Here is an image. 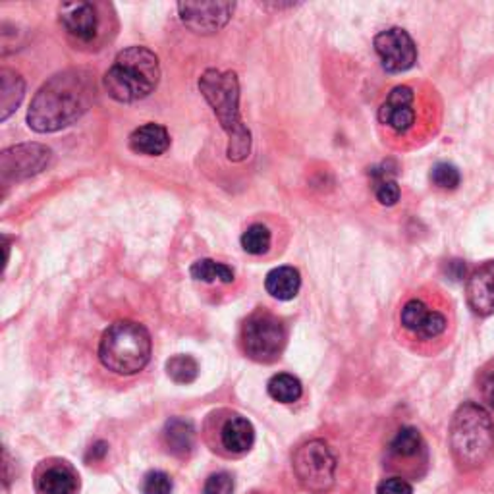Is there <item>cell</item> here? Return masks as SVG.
Wrapping results in <instances>:
<instances>
[{"label":"cell","mask_w":494,"mask_h":494,"mask_svg":"<svg viewBox=\"0 0 494 494\" xmlns=\"http://www.w3.org/2000/svg\"><path fill=\"white\" fill-rule=\"evenodd\" d=\"M93 95L95 84L89 72H60L35 93L28 110V126L37 134H53L68 128L89 110Z\"/></svg>","instance_id":"1"},{"label":"cell","mask_w":494,"mask_h":494,"mask_svg":"<svg viewBox=\"0 0 494 494\" xmlns=\"http://www.w3.org/2000/svg\"><path fill=\"white\" fill-rule=\"evenodd\" d=\"M199 91L209 102L220 128L228 136L226 157L232 163H242L251 154V132L240 116V82L236 72L205 70L199 77Z\"/></svg>","instance_id":"2"},{"label":"cell","mask_w":494,"mask_h":494,"mask_svg":"<svg viewBox=\"0 0 494 494\" xmlns=\"http://www.w3.org/2000/svg\"><path fill=\"white\" fill-rule=\"evenodd\" d=\"M159 82L161 64L147 47L124 49L105 74L107 93L119 102H136L149 97Z\"/></svg>","instance_id":"3"},{"label":"cell","mask_w":494,"mask_h":494,"mask_svg":"<svg viewBox=\"0 0 494 494\" xmlns=\"http://www.w3.org/2000/svg\"><path fill=\"white\" fill-rule=\"evenodd\" d=\"M450 448L463 470H477L490 458L494 423L483 406L465 401L456 410L450 423Z\"/></svg>","instance_id":"4"},{"label":"cell","mask_w":494,"mask_h":494,"mask_svg":"<svg viewBox=\"0 0 494 494\" xmlns=\"http://www.w3.org/2000/svg\"><path fill=\"white\" fill-rule=\"evenodd\" d=\"M151 352V334L136 321H116L102 334L99 344L102 367L124 376L146 369Z\"/></svg>","instance_id":"5"},{"label":"cell","mask_w":494,"mask_h":494,"mask_svg":"<svg viewBox=\"0 0 494 494\" xmlns=\"http://www.w3.org/2000/svg\"><path fill=\"white\" fill-rule=\"evenodd\" d=\"M294 472L300 483L315 494L327 492L334 485L336 458L327 442L309 440L294 454Z\"/></svg>","instance_id":"6"},{"label":"cell","mask_w":494,"mask_h":494,"mask_svg":"<svg viewBox=\"0 0 494 494\" xmlns=\"http://www.w3.org/2000/svg\"><path fill=\"white\" fill-rule=\"evenodd\" d=\"M242 346L245 356L253 361H275L286 346V329L282 321L270 313L251 315L243 324Z\"/></svg>","instance_id":"7"},{"label":"cell","mask_w":494,"mask_h":494,"mask_svg":"<svg viewBox=\"0 0 494 494\" xmlns=\"http://www.w3.org/2000/svg\"><path fill=\"white\" fill-rule=\"evenodd\" d=\"M375 50L381 58L383 68L390 74H400L413 68L418 62V47L411 35L401 28H390L375 37Z\"/></svg>","instance_id":"8"},{"label":"cell","mask_w":494,"mask_h":494,"mask_svg":"<svg viewBox=\"0 0 494 494\" xmlns=\"http://www.w3.org/2000/svg\"><path fill=\"white\" fill-rule=\"evenodd\" d=\"M50 149L39 143H25L3 151L0 154V174L4 181H20L43 172L50 163Z\"/></svg>","instance_id":"9"},{"label":"cell","mask_w":494,"mask_h":494,"mask_svg":"<svg viewBox=\"0 0 494 494\" xmlns=\"http://www.w3.org/2000/svg\"><path fill=\"white\" fill-rule=\"evenodd\" d=\"M234 8V3H180L178 14L181 23L190 28L195 33L209 35L216 33L225 28L230 22Z\"/></svg>","instance_id":"10"},{"label":"cell","mask_w":494,"mask_h":494,"mask_svg":"<svg viewBox=\"0 0 494 494\" xmlns=\"http://www.w3.org/2000/svg\"><path fill=\"white\" fill-rule=\"evenodd\" d=\"M379 122L396 136H406L418 122L415 110V93L408 85H398L390 91L386 101L379 109Z\"/></svg>","instance_id":"11"},{"label":"cell","mask_w":494,"mask_h":494,"mask_svg":"<svg viewBox=\"0 0 494 494\" xmlns=\"http://www.w3.org/2000/svg\"><path fill=\"white\" fill-rule=\"evenodd\" d=\"M400 321L404 329L415 334L421 340H435L442 336L448 327L446 317L440 311H431L421 300H410L401 307Z\"/></svg>","instance_id":"12"},{"label":"cell","mask_w":494,"mask_h":494,"mask_svg":"<svg viewBox=\"0 0 494 494\" xmlns=\"http://www.w3.org/2000/svg\"><path fill=\"white\" fill-rule=\"evenodd\" d=\"M62 28L77 41H93L99 30L97 10L91 3H64L58 10Z\"/></svg>","instance_id":"13"},{"label":"cell","mask_w":494,"mask_h":494,"mask_svg":"<svg viewBox=\"0 0 494 494\" xmlns=\"http://www.w3.org/2000/svg\"><path fill=\"white\" fill-rule=\"evenodd\" d=\"M467 304L477 315H492L494 313V261L481 265L472 272L465 286Z\"/></svg>","instance_id":"14"},{"label":"cell","mask_w":494,"mask_h":494,"mask_svg":"<svg viewBox=\"0 0 494 494\" xmlns=\"http://www.w3.org/2000/svg\"><path fill=\"white\" fill-rule=\"evenodd\" d=\"M77 475L66 462L45 463L37 475L39 494H74Z\"/></svg>","instance_id":"15"},{"label":"cell","mask_w":494,"mask_h":494,"mask_svg":"<svg viewBox=\"0 0 494 494\" xmlns=\"http://www.w3.org/2000/svg\"><path fill=\"white\" fill-rule=\"evenodd\" d=\"M168 147H171V136L161 124L149 122L134 129V134L129 136V149L146 157H161Z\"/></svg>","instance_id":"16"},{"label":"cell","mask_w":494,"mask_h":494,"mask_svg":"<svg viewBox=\"0 0 494 494\" xmlns=\"http://www.w3.org/2000/svg\"><path fill=\"white\" fill-rule=\"evenodd\" d=\"M267 292L280 302H290L302 288L300 270L294 267H278L272 269L265 278Z\"/></svg>","instance_id":"17"},{"label":"cell","mask_w":494,"mask_h":494,"mask_svg":"<svg viewBox=\"0 0 494 494\" xmlns=\"http://www.w3.org/2000/svg\"><path fill=\"white\" fill-rule=\"evenodd\" d=\"M220 438H223V446L232 454H243L253 446L255 442V431L253 425L247 421L242 415H234L230 418L223 431H220Z\"/></svg>","instance_id":"18"},{"label":"cell","mask_w":494,"mask_h":494,"mask_svg":"<svg viewBox=\"0 0 494 494\" xmlns=\"http://www.w3.org/2000/svg\"><path fill=\"white\" fill-rule=\"evenodd\" d=\"M164 442L174 456H180V458L188 456V454L193 450V442H195V428L191 421L181 418L168 419L164 425Z\"/></svg>","instance_id":"19"},{"label":"cell","mask_w":494,"mask_h":494,"mask_svg":"<svg viewBox=\"0 0 494 494\" xmlns=\"http://www.w3.org/2000/svg\"><path fill=\"white\" fill-rule=\"evenodd\" d=\"M23 80L20 77V74H16L14 70H0V119L8 120V116L18 110L20 102L23 99Z\"/></svg>","instance_id":"20"},{"label":"cell","mask_w":494,"mask_h":494,"mask_svg":"<svg viewBox=\"0 0 494 494\" xmlns=\"http://www.w3.org/2000/svg\"><path fill=\"white\" fill-rule=\"evenodd\" d=\"M267 390H269V396L272 400L280 401V404H294V401L300 400L304 394V386L300 379H296L294 375H288V373H280L272 376L267 384Z\"/></svg>","instance_id":"21"},{"label":"cell","mask_w":494,"mask_h":494,"mask_svg":"<svg viewBox=\"0 0 494 494\" xmlns=\"http://www.w3.org/2000/svg\"><path fill=\"white\" fill-rule=\"evenodd\" d=\"M191 278L199 280V282H223V284H232L234 282V270L225 265L213 261V259H199L195 261L190 269Z\"/></svg>","instance_id":"22"},{"label":"cell","mask_w":494,"mask_h":494,"mask_svg":"<svg viewBox=\"0 0 494 494\" xmlns=\"http://www.w3.org/2000/svg\"><path fill=\"white\" fill-rule=\"evenodd\" d=\"M425 442L421 433L415 427H404L400 428L396 437L390 442V452L398 458H413L423 450Z\"/></svg>","instance_id":"23"},{"label":"cell","mask_w":494,"mask_h":494,"mask_svg":"<svg viewBox=\"0 0 494 494\" xmlns=\"http://www.w3.org/2000/svg\"><path fill=\"white\" fill-rule=\"evenodd\" d=\"M166 373L178 384H190L199 375V366L191 356H174L166 361Z\"/></svg>","instance_id":"24"},{"label":"cell","mask_w":494,"mask_h":494,"mask_svg":"<svg viewBox=\"0 0 494 494\" xmlns=\"http://www.w3.org/2000/svg\"><path fill=\"white\" fill-rule=\"evenodd\" d=\"M270 230L265 225H251L242 234V247L250 255H263L270 247Z\"/></svg>","instance_id":"25"},{"label":"cell","mask_w":494,"mask_h":494,"mask_svg":"<svg viewBox=\"0 0 494 494\" xmlns=\"http://www.w3.org/2000/svg\"><path fill=\"white\" fill-rule=\"evenodd\" d=\"M433 184L440 190H456L462 181L460 171L454 164L448 163H438L433 166L431 171Z\"/></svg>","instance_id":"26"},{"label":"cell","mask_w":494,"mask_h":494,"mask_svg":"<svg viewBox=\"0 0 494 494\" xmlns=\"http://www.w3.org/2000/svg\"><path fill=\"white\" fill-rule=\"evenodd\" d=\"M172 479L164 472H151L143 479V494H172Z\"/></svg>","instance_id":"27"},{"label":"cell","mask_w":494,"mask_h":494,"mask_svg":"<svg viewBox=\"0 0 494 494\" xmlns=\"http://www.w3.org/2000/svg\"><path fill=\"white\" fill-rule=\"evenodd\" d=\"M375 195H376V199H379L381 205L384 207H393L400 201V186H398V181L393 180V178H388V176H383L381 180H376V186H375Z\"/></svg>","instance_id":"28"},{"label":"cell","mask_w":494,"mask_h":494,"mask_svg":"<svg viewBox=\"0 0 494 494\" xmlns=\"http://www.w3.org/2000/svg\"><path fill=\"white\" fill-rule=\"evenodd\" d=\"M232 492H234V479L226 472L211 475L203 487V494H232Z\"/></svg>","instance_id":"29"},{"label":"cell","mask_w":494,"mask_h":494,"mask_svg":"<svg viewBox=\"0 0 494 494\" xmlns=\"http://www.w3.org/2000/svg\"><path fill=\"white\" fill-rule=\"evenodd\" d=\"M481 396L487 401V406L494 411V359L483 369L479 376Z\"/></svg>","instance_id":"30"},{"label":"cell","mask_w":494,"mask_h":494,"mask_svg":"<svg viewBox=\"0 0 494 494\" xmlns=\"http://www.w3.org/2000/svg\"><path fill=\"white\" fill-rule=\"evenodd\" d=\"M376 494H413V489L406 479L390 477V479H384L379 485Z\"/></svg>","instance_id":"31"},{"label":"cell","mask_w":494,"mask_h":494,"mask_svg":"<svg viewBox=\"0 0 494 494\" xmlns=\"http://www.w3.org/2000/svg\"><path fill=\"white\" fill-rule=\"evenodd\" d=\"M107 452H109V445H107V442L99 440V442H95L93 446H91V450H89V454H87V458H89V460H91V458H93V460H101L102 456H105Z\"/></svg>","instance_id":"32"}]
</instances>
